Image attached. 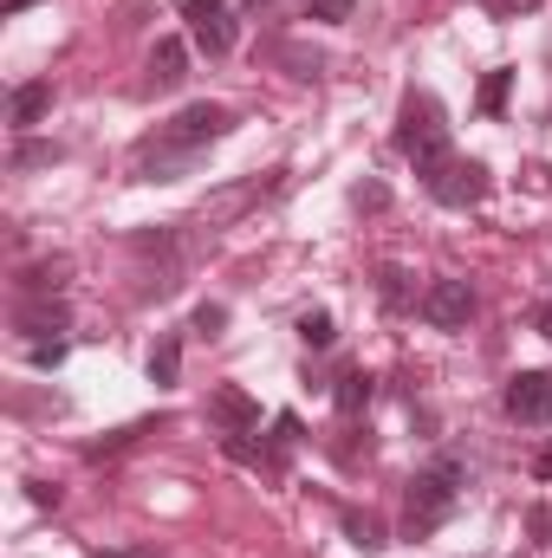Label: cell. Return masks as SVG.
Masks as SVG:
<instances>
[{
  "label": "cell",
  "instance_id": "f1b7e54d",
  "mask_svg": "<svg viewBox=\"0 0 552 558\" xmlns=\"http://www.w3.org/2000/svg\"><path fill=\"white\" fill-rule=\"evenodd\" d=\"M92 558H137V553H105V546H98V553H92Z\"/></svg>",
  "mask_w": 552,
  "mask_h": 558
},
{
  "label": "cell",
  "instance_id": "e0dca14e",
  "mask_svg": "<svg viewBox=\"0 0 552 558\" xmlns=\"http://www.w3.org/2000/svg\"><path fill=\"white\" fill-rule=\"evenodd\" d=\"M358 13V0H305V20H319V26H345Z\"/></svg>",
  "mask_w": 552,
  "mask_h": 558
},
{
  "label": "cell",
  "instance_id": "277c9868",
  "mask_svg": "<svg viewBox=\"0 0 552 558\" xmlns=\"http://www.w3.org/2000/svg\"><path fill=\"white\" fill-rule=\"evenodd\" d=\"M488 169L481 162H468V156H448L435 175H429V195L442 202V208H475V202H488Z\"/></svg>",
  "mask_w": 552,
  "mask_h": 558
},
{
  "label": "cell",
  "instance_id": "4316f807",
  "mask_svg": "<svg viewBox=\"0 0 552 558\" xmlns=\"http://www.w3.org/2000/svg\"><path fill=\"white\" fill-rule=\"evenodd\" d=\"M527 189H533V195H547V189H552V169H547V162H533V169H527Z\"/></svg>",
  "mask_w": 552,
  "mask_h": 558
},
{
  "label": "cell",
  "instance_id": "d4e9b609",
  "mask_svg": "<svg viewBox=\"0 0 552 558\" xmlns=\"http://www.w3.org/2000/svg\"><path fill=\"white\" fill-rule=\"evenodd\" d=\"M533 7H540V0H488L494 20H520V13H533Z\"/></svg>",
  "mask_w": 552,
  "mask_h": 558
},
{
  "label": "cell",
  "instance_id": "cb8c5ba5",
  "mask_svg": "<svg viewBox=\"0 0 552 558\" xmlns=\"http://www.w3.org/2000/svg\"><path fill=\"white\" fill-rule=\"evenodd\" d=\"M527 533H533L540 546H552V507H533V513H527Z\"/></svg>",
  "mask_w": 552,
  "mask_h": 558
},
{
  "label": "cell",
  "instance_id": "7a4b0ae2",
  "mask_svg": "<svg viewBox=\"0 0 552 558\" xmlns=\"http://www.w3.org/2000/svg\"><path fill=\"white\" fill-rule=\"evenodd\" d=\"M461 481H468V468H461L455 454H442L435 468H422V474H416L410 494H404V539H429V533L455 513Z\"/></svg>",
  "mask_w": 552,
  "mask_h": 558
},
{
  "label": "cell",
  "instance_id": "9a60e30c",
  "mask_svg": "<svg viewBox=\"0 0 552 558\" xmlns=\"http://www.w3.org/2000/svg\"><path fill=\"white\" fill-rule=\"evenodd\" d=\"M176 371H182V338H156V351H149V384H176Z\"/></svg>",
  "mask_w": 552,
  "mask_h": 558
},
{
  "label": "cell",
  "instance_id": "83f0119b",
  "mask_svg": "<svg viewBox=\"0 0 552 558\" xmlns=\"http://www.w3.org/2000/svg\"><path fill=\"white\" fill-rule=\"evenodd\" d=\"M26 7H33V0H7V13H26Z\"/></svg>",
  "mask_w": 552,
  "mask_h": 558
},
{
  "label": "cell",
  "instance_id": "4fadbf2b",
  "mask_svg": "<svg viewBox=\"0 0 552 558\" xmlns=\"http://www.w3.org/2000/svg\"><path fill=\"white\" fill-rule=\"evenodd\" d=\"M345 539H351L358 553H384V546H391V539H384V520H377V513H358V507L345 513Z\"/></svg>",
  "mask_w": 552,
  "mask_h": 558
},
{
  "label": "cell",
  "instance_id": "8992f818",
  "mask_svg": "<svg viewBox=\"0 0 552 558\" xmlns=\"http://www.w3.org/2000/svg\"><path fill=\"white\" fill-rule=\"evenodd\" d=\"M501 410L520 422V428H540V422L552 416V377H547V371H520V377L507 384Z\"/></svg>",
  "mask_w": 552,
  "mask_h": 558
},
{
  "label": "cell",
  "instance_id": "9c48e42d",
  "mask_svg": "<svg viewBox=\"0 0 552 558\" xmlns=\"http://www.w3.org/2000/svg\"><path fill=\"white\" fill-rule=\"evenodd\" d=\"M7 111H13V124H20V131H33V124L52 111V85H46V78H26V85L13 92V105H7Z\"/></svg>",
  "mask_w": 552,
  "mask_h": 558
},
{
  "label": "cell",
  "instance_id": "7402d4cb",
  "mask_svg": "<svg viewBox=\"0 0 552 558\" xmlns=\"http://www.w3.org/2000/svg\"><path fill=\"white\" fill-rule=\"evenodd\" d=\"M384 305H410V274H384Z\"/></svg>",
  "mask_w": 552,
  "mask_h": 558
},
{
  "label": "cell",
  "instance_id": "52a82bcc",
  "mask_svg": "<svg viewBox=\"0 0 552 558\" xmlns=\"http://www.w3.org/2000/svg\"><path fill=\"white\" fill-rule=\"evenodd\" d=\"M208 416L221 422V428H228V435H248V428H254V422H261V403H254V397H248V390H241V384H221V390H215V397H208Z\"/></svg>",
  "mask_w": 552,
  "mask_h": 558
},
{
  "label": "cell",
  "instance_id": "2e32d148",
  "mask_svg": "<svg viewBox=\"0 0 552 558\" xmlns=\"http://www.w3.org/2000/svg\"><path fill=\"white\" fill-rule=\"evenodd\" d=\"M507 92H514V72H507V65H501V72H488V78H481V111H488V118H501V111H507Z\"/></svg>",
  "mask_w": 552,
  "mask_h": 558
},
{
  "label": "cell",
  "instance_id": "6da1fadb",
  "mask_svg": "<svg viewBox=\"0 0 552 558\" xmlns=\"http://www.w3.org/2000/svg\"><path fill=\"white\" fill-rule=\"evenodd\" d=\"M228 131H235V111H228V105H189L182 118H169V124H163V137L143 149L137 175H143V182H169V169H176V162H189L195 149H208V143L228 137Z\"/></svg>",
  "mask_w": 552,
  "mask_h": 558
},
{
  "label": "cell",
  "instance_id": "ac0fdd59",
  "mask_svg": "<svg viewBox=\"0 0 552 558\" xmlns=\"http://www.w3.org/2000/svg\"><path fill=\"white\" fill-rule=\"evenodd\" d=\"M149 428H156V422H131V428H118V435H105V441H92L85 454H92V461H105V454H118V448H131L137 435H149Z\"/></svg>",
  "mask_w": 552,
  "mask_h": 558
},
{
  "label": "cell",
  "instance_id": "3957f363",
  "mask_svg": "<svg viewBox=\"0 0 552 558\" xmlns=\"http://www.w3.org/2000/svg\"><path fill=\"white\" fill-rule=\"evenodd\" d=\"M397 143H404V156L416 162V175L429 182L455 149H448V124H442V105L429 98V92H410L404 98V118H397Z\"/></svg>",
  "mask_w": 552,
  "mask_h": 558
},
{
  "label": "cell",
  "instance_id": "ffe728a7",
  "mask_svg": "<svg viewBox=\"0 0 552 558\" xmlns=\"http://www.w3.org/2000/svg\"><path fill=\"white\" fill-rule=\"evenodd\" d=\"M39 162H59V143H20L13 149V169H39Z\"/></svg>",
  "mask_w": 552,
  "mask_h": 558
},
{
  "label": "cell",
  "instance_id": "5b68a950",
  "mask_svg": "<svg viewBox=\"0 0 552 558\" xmlns=\"http://www.w3.org/2000/svg\"><path fill=\"white\" fill-rule=\"evenodd\" d=\"M416 312H422L435 331H461V325L475 318V286H468V279H429L422 299H416Z\"/></svg>",
  "mask_w": 552,
  "mask_h": 558
},
{
  "label": "cell",
  "instance_id": "d6986e66",
  "mask_svg": "<svg viewBox=\"0 0 552 558\" xmlns=\"http://www.w3.org/2000/svg\"><path fill=\"white\" fill-rule=\"evenodd\" d=\"M299 338H305L312 351H325V344L338 338V331H332V312H305V318H299Z\"/></svg>",
  "mask_w": 552,
  "mask_h": 558
},
{
  "label": "cell",
  "instance_id": "44dd1931",
  "mask_svg": "<svg viewBox=\"0 0 552 558\" xmlns=\"http://www.w3.org/2000/svg\"><path fill=\"white\" fill-rule=\"evenodd\" d=\"M176 13L195 26V20H215V13H228V0H176Z\"/></svg>",
  "mask_w": 552,
  "mask_h": 558
},
{
  "label": "cell",
  "instance_id": "603a6c76",
  "mask_svg": "<svg viewBox=\"0 0 552 558\" xmlns=\"http://www.w3.org/2000/svg\"><path fill=\"white\" fill-rule=\"evenodd\" d=\"M221 325H228V312H221V305H202V312H195V331H202V338H215Z\"/></svg>",
  "mask_w": 552,
  "mask_h": 558
},
{
  "label": "cell",
  "instance_id": "5bb4252c",
  "mask_svg": "<svg viewBox=\"0 0 552 558\" xmlns=\"http://www.w3.org/2000/svg\"><path fill=\"white\" fill-rule=\"evenodd\" d=\"M59 286H65V260H39V267L20 274V292H33V299H52Z\"/></svg>",
  "mask_w": 552,
  "mask_h": 558
},
{
  "label": "cell",
  "instance_id": "8fae6325",
  "mask_svg": "<svg viewBox=\"0 0 552 558\" xmlns=\"http://www.w3.org/2000/svg\"><path fill=\"white\" fill-rule=\"evenodd\" d=\"M20 331H26V344H46V331L59 338V331H65V305H52V299H46V305H26V312H20Z\"/></svg>",
  "mask_w": 552,
  "mask_h": 558
},
{
  "label": "cell",
  "instance_id": "484cf974",
  "mask_svg": "<svg viewBox=\"0 0 552 558\" xmlns=\"http://www.w3.org/2000/svg\"><path fill=\"white\" fill-rule=\"evenodd\" d=\"M26 500H33V507H59V487H52V481H26Z\"/></svg>",
  "mask_w": 552,
  "mask_h": 558
},
{
  "label": "cell",
  "instance_id": "ba28073f",
  "mask_svg": "<svg viewBox=\"0 0 552 558\" xmlns=\"http://www.w3.org/2000/svg\"><path fill=\"white\" fill-rule=\"evenodd\" d=\"M189 78V46L182 39H156V52H149V85L156 92H176Z\"/></svg>",
  "mask_w": 552,
  "mask_h": 558
},
{
  "label": "cell",
  "instance_id": "30bf717a",
  "mask_svg": "<svg viewBox=\"0 0 552 558\" xmlns=\"http://www.w3.org/2000/svg\"><path fill=\"white\" fill-rule=\"evenodd\" d=\"M371 397H377V377H371V371H345V377H338V390H332L338 416H364V410H371Z\"/></svg>",
  "mask_w": 552,
  "mask_h": 558
},
{
  "label": "cell",
  "instance_id": "7c38bea8",
  "mask_svg": "<svg viewBox=\"0 0 552 558\" xmlns=\"http://www.w3.org/2000/svg\"><path fill=\"white\" fill-rule=\"evenodd\" d=\"M189 33H195V52H208V59H221V52L235 46V20H228V13H215V20H195Z\"/></svg>",
  "mask_w": 552,
  "mask_h": 558
}]
</instances>
